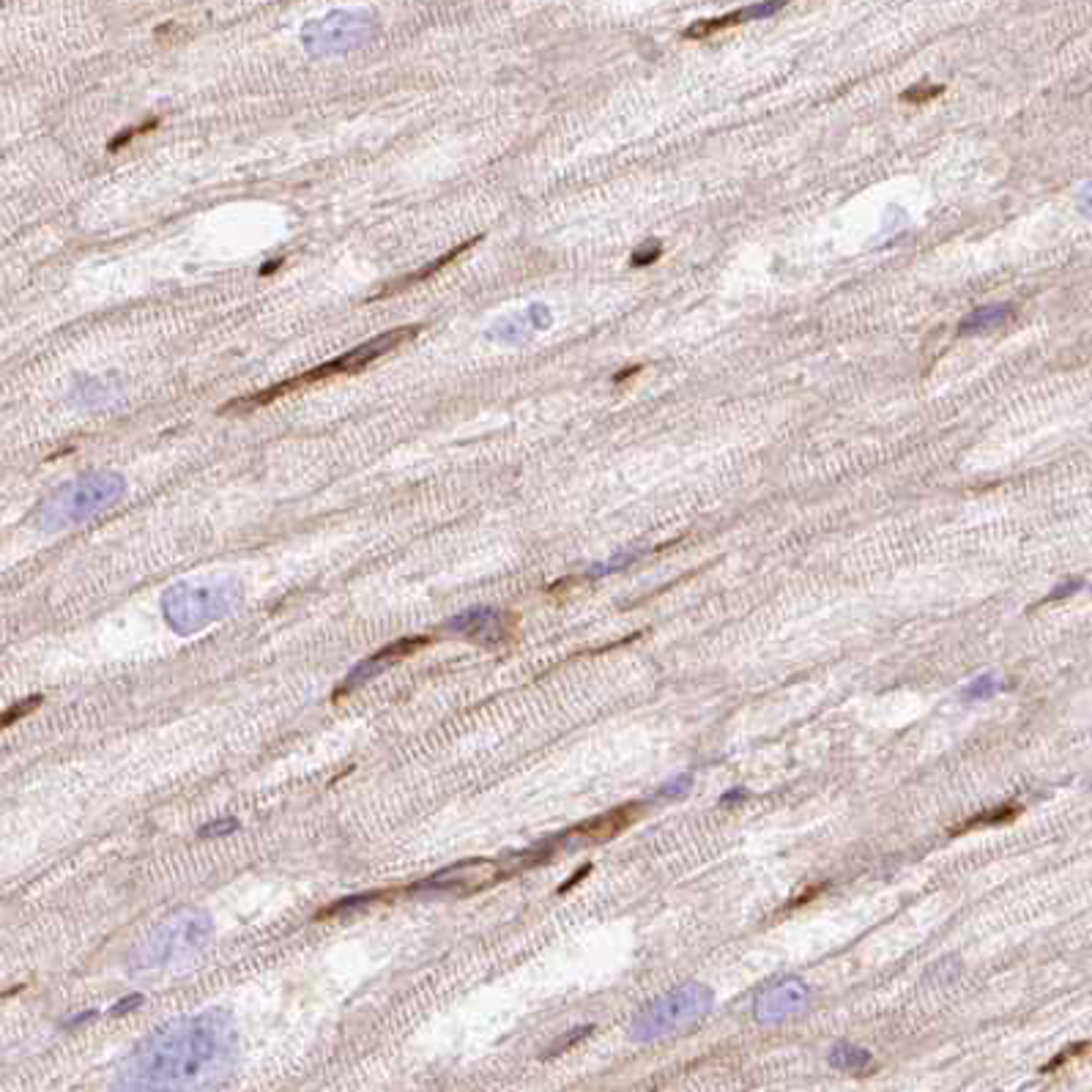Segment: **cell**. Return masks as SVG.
I'll return each mask as SVG.
<instances>
[{
	"instance_id": "obj_9",
	"label": "cell",
	"mask_w": 1092,
	"mask_h": 1092,
	"mask_svg": "<svg viewBox=\"0 0 1092 1092\" xmlns=\"http://www.w3.org/2000/svg\"><path fill=\"white\" fill-rule=\"evenodd\" d=\"M811 1000V986L797 975L775 977L773 983L761 986L753 997V1018L761 1027H778L791 1016L803 1013Z\"/></svg>"
},
{
	"instance_id": "obj_27",
	"label": "cell",
	"mask_w": 1092,
	"mask_h": 1092,
	"mask_svg": "<svg viewBox=\"0 0 1092 1092\" xmlns=\"http://www.w3.org/2000/svg\"><path fill=\"white\" fill-rule=\"evenodd\" d=\"M1078 586H1081L1078 580H1071V583H1065V586H1060L1057 592L1048 594V597H1046V600H1043V603H1051V600H1060V597H1068V594H1071V592H1076Z\"/></svg>"
},
{
	"instance_id": "obj_18",
	"label": "cell",
	"mask_w": 1092,
	"mask_h": 1092,
	"mask_svg": "<svg viewBox=\"0 0 1092 1092\" xmlns=\"http://www.w3.org/2000/svg\"><path fill=\"white\" fill-rule=\"evenodd\" d=\"M997 690H1000V682H997L994 677H977V679H972V682L964 687L961 696L967 698V701H983V698L997 696Z\"/></svg>"
},
{
	"instance_id": "obj_13",
	"label": "cell",
	"mask_w": 1092,
	"mask_h": 1092,
	"mask_svg": "<svg viewBox=\"0 0 1092 1092\" xmlns=\"http://www.w3.org/2000/svg\"><path fill=\"white\" fill-rule=\"evenodd\" d=\"M780 9H783L780 3H761V6L740 9V12H734V15L701 19L696 25H690V28L684 31V36H687V39H707V36L723 31V28H731V25H737V22H745V19H764V17H773L775 12H780Z\"/></svg>"
},
{
	"instance_id": "obj_26",
	"label": "cell",
	"mask_w": 1092,
	"mask_h": 1092,
	"mask_svg": "<svg viewBox=\"0 0 1092 1092\" xmlns=\"http://www.w3.org/2000/svg\"><path fill=\"white\" fill-rule=\"evenodd\" d=\"M140 1002H143V997H140V994H135V997H126V1000H121L118 1005H113V1013H116V1016H121V1013H129V1010H132V1008H137Z\"/></svg>"
},
{
	"instance_id": "obj_22",
	"label": "cell",
	"mask_w": 1092,
	"mask_h": 1092,
	"mask_svg": "<svg viewBox=\"0 0 1092 1092\" xmlns=\"http://www.w3.org/2000/svg\"><path fill=\"white\" fill-rule=\"evenodd\" d=\"M690 786H693V775L684 773V775H677L674 780H668L666 786H660V797H682V794H687L690 791Z\"/></svg>"
},
{
	"instance_id": "obj_12",
	"label": "cell",
	"mask_w": 1092,
	"mask_h": 1092,
	"mask_svg": "<svg viewBox=\"0 0 1092 1092\" xmlns=\"http://www.w3.org/2000/svg\"><path fill=\"white\" fill-rule=\"evenodd\" d=\"M641 808H644V805L638 803L619 805V808H613V811L600 813L597 819H589L583 821V824H578L576 830L567 833V838H570V841H573V838H578V841H608V838H616V835L624 833V830L641 816Z\"/></svg>"
},
{
	"instance_id": "obj_6",
	"label": "cell",
	"mask_w": 1092,
	"mask_h": 1092,
	"mask_svg": "<svg viewBox=\"0 0 1092 1092\" xmlns=\"http://www.w3.org/2000/svg\"><path fill=\"white\" fill-rule=\"evenodd\" d=\"M214 920L212 914L198 907L179 910L173 917L162 920L146 940L129 953V967L135 972L162 970L167 964L179 961L200 950L212 940Z\"/></svg>"
},
{
	"instance_id": "obj_28",
	"label": "cell",
	"mask_w": 1092,
	"mask_h": 1092,
	"mask_svg": "<svg viewBox=\"0 0 1092 1092\" xmlns=\"http://www.w3.org/2000/svg\"><path fill=\"white\" fill-rule=\"evenodd\" d=\"M589 871H592V865H583V868H580V871H578L576 877H573V879L567 881V884H562V887H559V890H562V893H564V890H570V887H573V884H578V881L583 879V877H586V874H589Z\"/></svg>"
},
{
	"instance_id": "obj_1",
	"label": "cell",
	"mask_w": 1092,
	"mask_h": 1092,
	"mask_svg": "<svg viewBox=\"0 0 1092 1092\" xmlns=\"http://www.w3.org/2000/svg\"><path fill=\"white\" fill-rule=\"evenodd\" d=\"M239 1068V1027L228 1010H203L151 1032L121 1062L116 1092H214Z\"/></svg>"
},
{
	"instance_id": "obj_10",
	"label": "cell",
	"mask_w": 1092,
	"mask_h": 1092,
	"mask_svg": "<svg viewBox=\"0 0 1092 1092\" xmlns=\"http://www.w3.org/2000/svg\"><path fill=\"white\" fill-rule=\"evenodd\" d=\"M427 644L425 636H416V638H400V641H395V644H389V646H383V649H379L376 654H370V657H364L359 666L350 671L348 677L340 682V687L334 690V698H343L346 693H353V690H359L362 684L373 682L376 677H381L386 668L397 666L400 660H406L409 654L419 652L422 646Z\"/></svg>"
},
{
	"instance_id": "obj_14",
	"label": "cell",
	"mask_w": 1092,
	"mask_h": 1092,
	"mask_svg": "<svg viewBox=\"0 0 1092 1092\" xmlns=\"http://www.w3.org/2000/svg\"><path fill=\"white\" fill-rule=\"evenodd\" d=\"M830 1065L841 1074H851V1076H863L874 1068V1054L868 1048L849 1043V1041H841L830 1048Z\"/></svg>"
},
{
	"instance_id": "obj_3",
	"label": "cell",
	"mask_w": 1092,
	"mask_h": 1092,
	"mask_svg": "<svg viewBox=\"0 0 1092 1092\" xmlns=\"http://www.w3.org/2000/svg\"><path fill=\"white\" fill-rule=\"evenodd\" d=\"M242 603V586L233 578L183 580L162 594V616L179 636H195L209 624L225 619Z\"/></svg>"
},
{
	"instance_id": "obj_19",
	"label": "cell",
	"mask_w": 1092,
	"mask_h": 1092,
	"mask_svg": "<svg viewBox=\"0 0 1092 1092\" xmlns=\"http://www.w3.org/2000/svg\"><path fill=\"white\" fill-rule=\"evenodd\" d=\"M592 1032H594V1027H578V1030L567 1032V1035H562V1038H559V1041H556L553 1046L547 1048L546 1057H559L562 1051H567V1048H573L576 1043H580V1041H583V1038H589Z\"/></svg>"
},
{
	"instance_id": "obj_7",
	"label": "cell",
	"mask_w": 1092,
	"mask_h": 1092,
	"mask_svg": "<svg viewBox=\"0 0 1092 1092\" xmlns=\"http://www.w3.org/2000/svg\"><path fill=\"white\" fill-rule=\"evenodd\" d=\"M507 877H513L507 860L504 863L501 860H463L411 884L409 893L416 898H455V895L463 898V895L480 893Z\"/></svg>"
},
{
	"instance_id": "obj_21",
	"label": "cell",
	"mask_w": 1092,
	"mask_h": 1092,
	"mask_svg": "<svg viewBox=\"0 0 1092 1092\" xmlns=\"http://www.w3.org/2000/svg\"><path fill=\"white\" fill-rule=\"evenodd\" d=\"M42 704V696H33L28 698V701H22V704H15L12 710H6V714H3V726H15V720H22L25 714L33 712L36 707Z\"/></svg>"
},
{
	"instance_id": "obj_25",
	"label": "cell",
	"mask_w": 1092,
	"mask_h": 1092,
	"mask_svg": "<svg viewBox=\"0 0 1092 1092\" xmlns=\"http://www.w3.org/2000/svg\"><path fill=\"white\" fill-rule=\"evenodd\" d=\"M747 797H750V794H747V789H731V791H726L723 797H720V805H723V808H734V805L745 803Z\"/></svg>"
},
{
	"instance_id": "obj_15",
	"label": "cell",
	"mask_w": 1092,
	"mask_h": 1092,
	"mask_svg": "<svg viewBox=\"0 0 1092 1092\" xmlns=\"http://www.w3.org/2000/svg\"><path fill=\"white\" fill-rule=\"evenodd\" d=\"M1018 813H1021L1018 805H1000V808H991V811H980V813H975L972 819L961 821L958 827H953L950 835H964V833H975V830H988V827H1002V824L1016 819Z\"/></svg>"
},
{
	"instance_id": "obj_5",
	"label": "cell",
	"mask_w": 1092,
	"mask_h": 1092,
	"mask_svg": "<svg viewBox=\"0 0 1092 1092\" xmlns=\"http://www.w3.org/2000/svg\"><path fill=\"white\" fill-rule=\"evenodd\" d=\"M714 994L704 983H682L654 997L638 1016L630 1021V1038L636 1043H654L674 1035L693 1030L712 1010Z\"/></svg>"
},
{
	"instance_id": "obj_29",
	"label": "cell",
	"mask_w": 1092,
	"mask_h": 1092,
	"mask_svg": "<svg viewBox=\"0 0 1092 1092\" xmlns=\"http://www.w3.org/2000/svg\"><path fill=\"white\" fill-rule=\"evenodd\" d=\"M1081 209H1087V214H1092V183L1087 186V192H1084V200H1081Z\"/></svg>"
},
{
	"instance_id": "obj_17",
	"label": "cell",
	"mask_w": 1092,
	"mask_h": 1092,
	"mask_svg": "<svg viewBox=\"0 0 1092 1092\" xmlns=\"http://www.w3.org/2000/svg\"><path fill=\"white\" fill-rule=\"evenodd\" d=\"M1008 318H1010V310H1008V307H991V310L986 307V310L972 313L970 318L961 323L958 334L983 332V329H991V326H1002Z\"/></svg>"
},
{
	"instance_id": "obj_23",
	"label": "cell",
	"mask_w": 1092,
	"mask_h": 1092,
	"mask_svg": "<svg viewBox=\"0 0 1092 1092\" xmlns=\"http://www.w3.org/2000/svg\"><path fill=\"white\" fill-rule=\"evenodd\" d=\"M239 830V821L233 819V816H228V819H214L209 821V824H203L200 827V835L203 838H216V835H230Z\"/></svg>"
},
{
	"instance_id": "obj_2",
	"label": "cell",
	"mask_w": 1092,
	"mask_h": 1092,
	"mask_svg": "<svg viewBox=\"0 0 1092 1092\" xmlns=\"http://www.w3.org/2000/svg\"><path fill=\"white\" fill-rule=\"evenodd\" d=\"M126 493V480L113 471H91L77 477L75 482L61 485L36 513V526L45 531H61L80 526L91 517L116 507Z\"/></svg>"
},
{
	"instance_id": "obj_20",
	"label": "cell",
	"mask_w": 1092,
	"mask_h": 1092,
	"mask_svg": "<svg viewBox=\"0 0 1092 1092\" xmlns=\"http://www.w3.org/2000/svg\"><path fill=\"white\" fill-rule=\"evenodd\" d=\"M942 91H944V85H931V88H926V85H914V88H910L901 99H904V102H911V105H926L931 99H937Z\"/></svg>"
},
{
	"instance_id": "obj_24",
	"label": "cell",
	"mask_w": 1092,
	"mask_h": 1092,
	"mask_svg": "<svg viewBox=\"0 0 1092 1092\" xmlns=\"http://www.w3.org/2000/svg\"><path fill=\"white\" fill-rule=\"evenodd\" d=\"M1090 1048V1043H1076V1046H1068L1065 1051H1060L1054 1060L1048 1062V1065H1043V1074H1048V1071H1057V1068H1062L1068 1060H1074V1057H1078V1054H1084Z\"/></svg>"
},
{
	"instance_id": "obj_4",
	"label": "cell",
	"mask_w": 1092,
	"mask_h": 1092,
	"mask_svg": "<svg viewBox=\"0 0 1092 1092\" xmlns=\"http://www.w3.org/2000/svg\"><path fill=\"white\" fill-rule=\"evenodd\" d=\"M419 332H422V326H400V329H392V332L379 334V337L367 340V343H362V346H356V348L346 350L343 356H337V359H332V362L318 364V367L307 370V373L296 376V379L282 381V383H277V386H269V389H263V392H255V395H249V397H242V400L236 397L233 403H228V406H225V414H230V411L263 409V406L274 403L277 397L290 395V392H296V389H302V386H310V383H315V381L334 379V376H353V373H362L364 367H370L373 362H379L381 356L392 353V350L400 348L403 343L414 340V337H416Z\"/></svg>"
},
{
	"instance_id": "obj_11",
	"label": "cell",
	"mask_w": 1092,
	"mask_h": 1092,
	"mask_svg": "<svg viewBox=\"0 0 1092 1092\" xmlns=\"http://www.w3.org/2000/svg\"><path fill=\"white\" fill-rule=\"evenodd\" d=\"M513 624L515 619L504 611L496 608H469L463 613L452 616L449 622L444 624L447 633L460 638H469V641H480V644H499L504 638L513 633Z\"/></svg>"
},
{
	"instance_id": "obj_8",
	"label": "cell",
	"mask_w": 1092,
	"mask_h": 1092,
	"mask_svg": "<svg viewBox=\"0 0 1092 1092\" xmlns=\"http://www.w3.org/2000/svg\"><path fill=\"white\" fill-rule=\"evenodd\" d=\"M373 36V17L332 12L329 17L313 19L302 31L304 47L313 55H340L362 47Z\"/></svg>"
},
{
	"instance_id": "obj_16",
	"label": "cell",
	"mask_w": 1092,
	"mask_h": 1092,
	"mask_svg": "<svg viewBox=\"0 0 1092 1092\" xmlns=\"http://www.w3.org/2000/svg\"><path fill=\"white\" fill-rule=\"evenodd\" d=\"M480 239H482V236H474V239H469V242H463V244H460V247H455V249H449L447 255H441L439 260H433V263H430V266H425L422 272L411 274V277H406V280H400V285H395V288H386V290H383V293H381V296H389V293H397V290L409 288V285H414V282H422V280H427V277H433V274H439L441 269H444V266H449L452 260L460 258V255H463V252H466L469 247H474V244L480 242Z\"/></svg>"
}]
</instances>
